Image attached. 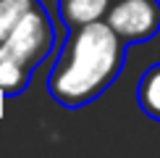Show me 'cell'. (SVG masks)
<instances>
[{
	"instance_id": "6",
	"label": "cell",
	"mask_w": 160,
	"mask_h": 158,
	"mask_svg": "<svg viewBox=\"0 0 160 158\" xmlns=\"http://www.w3.org/2000/svg\"><path fill=\"white\" fill-rule=\"evenodd\" d=\"M37 0H0V40L21 21V16Z\"/></svg>"
},
{
	"instance_id": "4",
	"label": "cell",
	"mask_w": 160,
	"mask_h": 158,
	"mask_svg": "<svg viewBox=\"0 0 160 158\" xmlns=\"http://www.w3.org/2000/svg\"><path fill=\"white\" fill-rule=\"evenodd\" d=\"M110 8L113 0H55L58 18L68 32L95 21H105Z\"/></svg>"
},
{
	"instance_id": "3",
	"label": "cell",
	"mask_w": 160,
	"mask_h": 158,
	"mask_svg": "<svg viewBox=\"0 0 160 158\" xmlns=\"http://www.w3.org/2000/svg\"><path fill=\"white\" fill-rule=\"evenodd\" d=\"M105 21L126 45L147 42L160 32V0H113Z\"/></svg>"
},
{
	"instance_id": "2",
	"label": "cell",
	"mask_w": 160,
	"mask_h": 158,
	"mask_svg": "<svg viewBox=\"0 0 160 158\" xmlns=\"http://www.w3.org/2000/svg\"><path fill=\"white\" fill-rule=\"evenodd\" d=\"M55 48V26L45 5L37 3L0 40V95L16 97L29 87L34 69Z\"/></svg>"
},
{
	"instance_id": "5",
	"label": "cell",
	"mask_w": 160,
	"mask_h": 158,
	"mask_svg": "<svg viewBox=\"0 0 160 158\" xmlns=\"http://www.w3.org/2000/svg\"><path fill=\"white\" fill-rule=\"evenodd\" d=\"M137 103L144 116L152 121H160V63L150 66L137 84Z\"/></svg>"
},
{
	"instance_id": "1",
	"label": "cell",
	"mask_w": 160,
	"mask_h": 158,
	"mask_svg": "<svg viewBox=\"0 0 160 158\" xmlns=\"http://www.w3.org/2000/svg\"><path fill=\"white\" fill-rule=\"evenodd\" d=\"M126 48L108 21L71 29L48 74L52 100L63 108H82L97 100L121 74Z\"/></svg>"
}]
</instances>
